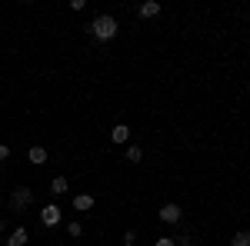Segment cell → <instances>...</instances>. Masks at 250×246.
<instances>
[{
    "mask_svg": "<svg viewBox=\"0 0 250 246\" xmlns=\"http://www.w3.org/2000/svg\"><path fill=\"white\" fill-rule=\"evenodd\" d=\"M230 246H250V233H247V229H240V233L230 240Z\"/></svg>",
    "mask_w": 250,
    "mask_h": 246,
    "instance_id": "11",
    "label": "cell"
},
{
    "mask_svg": "<svg viewBox=\"0 0 250 246\" xmlns=\"http://www.w3.org/2000/svg\"><path fill=\"white\" fill-rule=\"evenodd\" d=\"M27 160H30L34 167H43V163H47V150H43V147H30V150H27Z\"/></svg>",
    "mask_w": 250,
    "mask_h": 246,
    "instance_id": "6",
    "label": "cell"
},
{
    "mask_svg": "<svg viewBox=\"0 0 250 246\" xmlns=\"http://www.w3.org/2000/svg\"><path fill=\"white\" fill-rule=\"evenodd\" d=\"M157 14H160V3H157V0L140 3V17H157Z\"/></svg>",
    "mask_w": 250,
    "mask_h": 246,
    "instance_id": "9",
    "label": "cell"
},
{
    "mask_svg": "<svg viewBox=\"0 0 250 246\" xmlns=\"http://www.w3.org/2000/svg\"><path fill=\"white\" fill-rule=\"evenodd\" d=\"M7 156H10V147H7V143H0V163H3Z\"/></svg>",
    "mask_w": 250,
    "mask_h": 246,
    "instance_id": "15",
    "label": "cell"
},
{
    "mask_svg": "<svg viewBox=\"0 0 250 246\" xmlns=\"http://www.w3.org/2000/svg\"><path fill=\"white\" fill-rule=\"evenodd\" d=\"M140 156H144L140 147H127V160H130V163H140Z\"/></svg>",
    "mask_w": 250,
    "mask_h": 246,
    "instance_id": "12",
    "label": "cell"
},
{
    "mask_svg": "<svg viewBox=\"0 0 250 246\" xmlns=\"http://www.w3.org/2000/svg\"><path fill=\"white\" fill-rule=\"evenodd\" d=\"M154 246H177V240H170V236H160Z\"/></svg>",
    "mask_w": 250,
    "mask_h": 246,
    "instance_id": "14",
    "label": "cell"
},
{
    "mask_svg": "<svg viewBox=\"0 0 250 246\" xmlns=\"http://www.w3.org/2000/svg\"><path fill=\"white\" fill-rule=\"evenodd\" d=\"M27 240H30V236H27V229H23V227H17L14 233H10L7 246H27Z\"/></svg>",
    "mask_w": 250,
    "mask_h": 246,
    "instance_id": "8",
    "label": "cell"
},
{
    "mask_svg": "<svg viewBox=\"0 0 250 246\" xmlns=\"http://www.w3.org/2000/svg\"><path fill=\"white\" fill-rule=\"evenodd\" d=\"M30 200H34V193H30V189L27 187H20L17 193H14V196H10V209H23V207H30Z\"/></svg>",
    "mask_w": 250,
    "mask_h": 246,
    "instance_id": "2",
    "label": "cell"
},
{
    "mask_svg": "<svg viewBox=\"0 0 250 246\" xmlns=\"http://www.w3.org/2000/svg\"><path fill=\"white\" fill-rule=\"evenodd\" d=\"M90 34H94L97 40H114V37H117V20L110 17V14L97 17L94 23H90Z\"/></svg>",
    "mask_w": 250,
    "mask_h": 246,
    "instance_id": "1",
    "label": "cell"
},
{
    "mask_svg": "<svg viewBox=\"0 0 250 246\" xmlns=\"http://www.w3.org/2000/svg\"><path fill=\"white\" fill-rule=\"evenodd\" d=\"M124 246H137V243H124Z\"/></svg>",
    "mask_w": 250,
    "mask_h": 246,
    "instance_id": "17",
    "label": "cell"
},
{
    "mask_svg": "<svg viewBox=\"0 0 250 246\" xmlns=\"http://www.w3.org/2000/svg\"><path fill=\"white\" fill-rule=\"evenodd\" d=\"M94 207V196H90V193H77V196H74V209H77V213H83V209H90Z\"/></svg>",
    "mask_w": 250,
    "mask_h": 246,
    "instance_id": "7",
    "label": "cell"
},
{
    "mask_svg": "<svg viewBox=\"0 0 250 246\" xmlns=\"http://www.w3.org/2000/svg\"><path fill=\"white\" fill-rule=\"evenodd\" d=\"M160 220L164 223H180V207L177 203H164L160 207Z\"/></svg>",
    "mask_w": 250,
    "mask_h": 246,
    "instance_id": "4",
    "label": "cell"
},
{
    "mask_svg": "<svg viewBox=\"0 0 250 246\" xmlns=\"http://www.w3.org/2000/svg\"><path fill=\"white\" fill-rule=\"evenodd\" d=\"M40 223H43V227H57L60 223V207L57 203H50V207L40 209Z\"/></svg>",
    "mask_w": 250,
    "mask_h": 246,
    "instance_id": "3",
    "label": "cell"
},
{
    "mask_svg": "<svg viewBox=\"0 0 250 246\" xmlns=\"http://www.w3.org/2000/svg\"><path fill=\"white\" fill-rule=\"evenodd\" d=\"M67 233H70V236H80V233H83V227H80V223H70V227H67Z\"/></svg>",
    "mask_w": 250,
    "mask_h": 246,
    "instance_id": "13",
    "label": "cell"
},
{
    "mask_svg": "<svg viewBox=\"0 0 250 246\" xmlns=\"http://www.w3.org/2000/svg\"><path fill=\"white\" fill-rule=\"evenodd\" d=\"M0 233H3V220H0Z\"/></svg>",
    "mask_w": 250,
    "mask_h": 246,
    "instance_id": "16",
    "label": "cell"
},
{
    "mask_svg": "<svg viewBox=\"0 0 250 246\" xmlns=\"http://www.w3.org/2000/svg\"><path fill=\"white\" fill-rule=\"evenodd\" d=\"M110 140H114V143H127V140H130V127H127V123H117L114 130H110Z\"/></svg>",
    "mask_w": 250,
    "mask_h": 246,
    "instance_id": "5",
    "label": "cell"
},
{
    "mask_svg": "<svg viewBox=\"0 0 250 246\" xmlns=\"http://www.w3.org/2000/svg\"><path fill=\"white\" fill-rule=\"evenodd\" d=\"M50 193H54V196L67 193V180H63V176H54V183H50Z\"/></svg>",
    "mask_w": 250,
    "mask_h": 246,
    "instance_id": "10",
    "label": "cell"
}]
</instances>
